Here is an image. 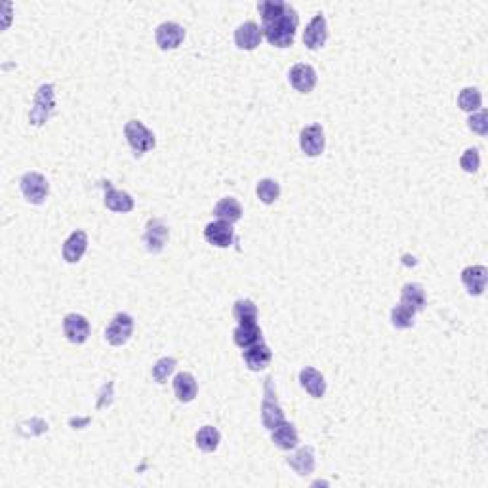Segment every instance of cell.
I'll use <instances>...</instances> for the list:
<instances>
[{"label": "cell", "mask_w": 488, "mask_h": 488, "mask_svg": "<svg viewBox=\"0 0 488 488\" xmlns=\"http://www.w3.org/2000/svg\"><path fill=\"white\" fill-rule=\"evenodd\" d=\"M257 12L262 16V33L265 40L277 48L292 46L298 30V12L294 6L282 0H263L257 4Z\"/></svg>", "instance_id": "1"}, {"label": "cell", "mask_w": 488, "mask_h": 488, "mask_svg": "<svg viewBox=\"0 0 488 488\" xmlns=\"http://www.w3.org/2000/svg\"><path fill=\"white\" fill-rule=\"evenodd\" d=\"M262 421L269 431H273L274 427L281 426L284 420V412H282L281 404L277 401V391H274L273 378L265 379L263 385V403H262Z\"/></svg>", "instance_id": "2"}, {"label": "cell", "mask_w": 488, "mask_h": 488, "mask_svg": "<svg viewBox=\"0 0 488 488\" xmlns=\"http://www.w3.org/2000/svg\"><path fill=\"white\" fill-rule=\"evenodd\" d=\"M55 109V92L54 84H43L35 96V104L29 113V121L33 126H43Z\"/></svg>", "instance_id": "3"}, {"label": "cell", "mask_w": 488, "mask_h": 488, "mask_svg": "<svg viewBox=\"0 0 488 488\" xmlns=\"http://www.w3.org/2000/svg\"><path fill=\"white\" fill-rule=\"evenodd\" d=\"M124 135H126L128 145L132 147V151H134L135 155H145V152H149L152 147L157 145L155 134L140 121L126 122V126H124Z\"/></svg>", "instance_id": "4"}, {"label": "cell", "mask_w": 488, "mask_h": 488, "mask_svg": "<svg viewBox=\"0 0 488 488\" xmlns=\"http://www.w3.org/2000/svg\"><path fill=\"white\" fill-rule=\"evenodd\" d=\"M19 189L23 193L25 201L30 204H43L50 193L48 179L38 172H27L19 179Z\"/></svg>", "instance_id": "5"}, {"label": "cell", "mask_w": 488, "mask_h": 488, "mask_svg": "<svg viewBox=\"0 0 488 488\" xmlns=\"http://www.w3.org/2000/svg\"><path fill=\"white\" fill-rule=\"evenodd\" d=\"M132 332H134V318L130 317L128 313H118L105 328V340L111 345L121 348L132 338Z\"/></svg>", "instance_id": "6"}, {"label": "cell", "mask_w": 488, "mask_h": 488, "mask_svg": "<svg viewBox=\"0 0 488 488\" xmlns=\"http://www.w3.org/2000/svg\"><path fill=\"white\" fill-rule=\"evenodd\" d=\"M168 237H170V229L165 221L159 220V218L147 221L145 233H143V244H145L147 252L159 254V252L165 250Z\"/></svg>", "instance_id": "7"}, {"label": "cell", "mask_w": 488, "mask_h": 488, "mask_svg": "<svg viewBox=\"0 0 488 488\" xmlns=\"http://www.w3.org/2000/svg\"><path fill=\"white\" fill-rule=\"evenodd\" d=\"M326 140H324V130L321 124H311L305 126L299 134V147L307 157H318L323 155Z\"/></svg>", "instance_id": "8"}, {"label": "cell", "mask_w": 488, "mask_h": 488, "mask_svg": "<svg viewBox=\"0 0 488 488\" xmlns=\"http://www.w3.org/2000/svg\"><path fill=\"white\" fill-rule=\"evenodd\" d=\"M328 40V25L323 13H317L304 30V44L309 50L323 48Z\"/></svg>", "instance_id": "9"}, {"label": "cell", "mask_w": 488, "mask_h": 488, "mask_svg": "<svg viewBox=\"0 0 488 488\" xmlns=\"http://www.w3.org/2000/svg\"><path fill=\"white\" fill-rule=\"evenodd\" d=\"M204 238L212 246H218V248H229L233 243H235V229H233V223H227V221H212L208 223L206 229H204Z\"/></svg>", "instance_id": "10"}, {"label": "cell", "mask_w": 488, "mask_h": 488, "mask_svg": "<svg viewBox=\"0 0 488 488\" xmlns=\"http://www.w3.org/2000/svg\"><path fill=\"white\" fill-rule=\"evenodd\" d=\"M155 38H157V44H159L160 50H174L183 43L185 29L179 23L165 21V23H160L157 27V30H155Z\"/></svg>", "instance_id": "11"}, {"label": "cell", "mask_w": 488, "mask_h": 488, "mask_svg": "<svg viewBox=\"0 0 488 488\" xmlns=\"http://www.w3.org/2000/svg\"><path fill=\"white\" fill-rule=\"evenodd\" d=\"M288 80L299 94H309L317 86V71L307 63H298L290 69Z\"/></svg>", "instance_id": "12"}, {"label": "cell", "mask_w": 488, "mask_h": 488, "mask_svg": "<svg viewBox=\"0 0 488 488\" xmlns=\"http://www.w3.org/2000/svg\"><path fill=\"white\" fill-rule=\"evenodd\" d=\"M63 332L67 336V340L71 343H84L88 340V336L92 332V326L88 323V318L77 313H69L67 317L63 318Z\"/></svg>", "instance_id": "13"}, {"label": "cell", "mask_w": 488, "mask_h": 488, "mask_svg": "<svg viewBox=\"0 0 488 488\" xmlns=\"http://www.w3.org/2000/svg\"><path fill=\"white\" fill-rule=\"evenodd\" d=\"M263 38V33L256 21H244L235 30V44L240 50H256Z\"/></svg>", "instance_id": "14"}, {"label": "cell", "mask_w": 488, "mask_h": 488, "mask_svg": "<svg viewBox=\"0 0 488 488\" xmlns=\"http://www.w3.org/2000/svg\"><path fill=\"white\" fill-rule=\"evenodd\" d=\"M488 271L482 265H471L462 271V282L471 296H481L487 290Z\"/></svg>", "instance_id": "15"}, {"label": "cell", "mask_w": 488, "mask_h": 488, "mask_svg": "<svg viewBox=\"0 0 488 488\" xmlns=\"http://www.w3.org/2000/svg\"><path fill=\"white\" fill-rule=\"evenodd\" d=\"M243 359L250 370L260 372V370H265V368L271 365L273 353H271V349H269L265 343L260 342V343H256V345H252V348L244 349Z\"/></svg>", "instance_id": "16"}, {"label": "cell", "mask_w": 488, "mask_h": 488, "mask_svg": "<svg viewBox=\"0 0 488 488\" xmlns=\"http://www.w3.org/2000/svg\"><path fill=\"white\" fill-rule=\"evenodd\" d=\"M105 189V206L113 210V212H132L134 210V199L126 193V191L115 189L109 182H104Z\"/></svg>", "instance_id": "17"}, {"label": "cell", "mask_w": 488, "mask_h": 488, "mask_svg": "<svg viewBox=\"0 0 488 488\" xmlns=\"http://www.w3.org/2000/svg\"><path fill=\"white\" fill-rule=\"evenodd\" d=\"M86 248H88V235L84 231H74L69 235V238L63 244V260L67 263L80 262V257L84 256Z\"/></svg>", "instance_id": "18"}, {"label": "cell", "mask_w": 488, "mask_h": 488, "mask_svg": "<svg viewBox=\"0 0 488 488\" xmlns=\"http://www.w3.org/2000/svg\"><path fill=\"white\" fill-rule=\"evenodd\" d=\"M287 464L290 465L299 477L311 475L313 471H315V450H313V446H304V448H299L296 454L288 456Z\"/></svg>", "instance_id": "19"}, {"label": "cell", "mask_w": 488, "mask_h": 488, "mask_svg": "<svg viewBox=\"0 0 488 488\" xmlns=\"http://www.w3.org/2000/svg\"><path fill=\"white\" fill-rule=\"evenodd\" d=\"M299 384H301V387H304L309 395L315 396V399H321V396H324V393H326L324 376L318 372V370H315V368H309V366L299 372Z\"/></svg>", "instance_id": "20"}, {"label": "cell", "mask_w": 488, "mask_h": 488, "mask_svg": "<svg viewBox=\"0 0 488 488\" xmlns=\"http://www.w3.org/2000/svg\"><path fill=\"white\" fill-rule=\"evenodd\" d=\"M271 440H273L274 446H279L281 450H292V448L298 446L299 437L298 431H296V427H294L292 423L282 421L281 426H277L273 431H271Z\"/></svg>", "instance_id": "21"}, {"label": "cell", "mask_w": 488, "mask_h": 488, "mask_svg": "<svg viewBox=\"0 0 488 488\" xmlns=\"http://www.w3.org/2000/svg\"><path fill=\"white\" fill-rule=\"evenodd\" d=\"M196 391H199V385L193 374L179 372L174 378V393L182 403H191L196 396Z\"/></svg>", "instance_id": "22"}, {"label": "cell", "mask_w": 488, "mask_h": 488, "mask_svg": "<svg viewBox=\"0 0 488 488\" xmlns=\"http://www.w3.org/2000/svg\"><path fill=\"white\" fill-rule=\"evenodd\" d=\"M214 216L221 221H227V223H237L240 218H243V206L237 199L233 196H226L221 199L216 206H214Z\"/></svg>", "instance_id": "23"}, {"label": "cell", "mask_w": 488, "mask_h": 488, "mask_svg": "<svg viewBox=\"0 0 488 488\" xmlns=\"http://www.w3.org/2000/svg\"><path fill=\"white\" fill-rule=\"evenodd\" d=\"M233 340L240 349H248L262 342V328L256 324H238L233 332Z\"/></svg>", "instance_id": "24"}, {"label": "cell", "mask_w": 488, "mask_h": 488, "mask_svg": "<svg viewBox=\"0 0 488 488\" xmlns=\"http://www.w3.org/2000/svg\"><path fill=\"white\" fill-rule=\"evenodd\" d=\"M401 304L412 307L416 313L423 311L426 307V290L418 282H409L403 287V294H401Z\"/></svg>", "instance_id": "25"}, {"label": "cell", "mask_w": 488, "mask_h": 488, "mask_svg": "<svg viewBox=\"0 0 488 488\" xmlns=\"http://www.w3.org/2000/svg\"><path fill=\"white\" fill-rule=\"evenodd\" d=\"M233 317L238 324H256L257 307L252 299H238L233 307Z\"/></svg>", "instance_id": "26"}, {"label": "cell", "mask_w": 488, "mask_h": 488, "mask_svg": "<svg viewBox=\"0 0 488 488\" xmlns=\"http://www.w3.org/2000/svg\"><path fill=\"white\" fill-rule=\"evenodd\" d=\"M221 435L220 431L214 426H204L199 429L196 433V446L201 448L202 452H214L218 446H220Z\"/></svg>", "instance_id": "27"}, {"label": "cell", "mask_w": 488, "mask_h": 488, "mask_svg": "<svg viewBox=\"0 0 488 488\" xmlns=\"http://www.w3.org/2000/svg\"><path fill=\"white\" fill-rule=\"evenodd\" d=\"M414 318H416V311L412 309V307H409V305L399 304L391 309V324L399 330L410 328V326L414 324Z\"/></svg>", "instance_id": "28"}, {"label": "cell", "mask_w": 488, "mask_h": 488, "mask_svg": "<svg viewBox=\"0 0 488 488\" xmlns=\"http://www.w3.org/2000/svg\"><path fill=\"white\" fill-rule=\"evenodd\" d=\"M481 92L477 90V88H471V86L470 88H464V90L460 92V96H458V107L465 111V113H475L477 109H481Z\"/></svg>", "instance_id": "29"}, {"label": "cell", "mask_w": 488, "mask_h": 488, "mask_svg": "<svg viewBox=\"0 0 488 488\" xmlns=\"http://www.w3.org/2000/svg\"><path fill=\"white\" fill-rule=\"evenodd\" d=\"M256 193L263 204H273L281 196V185L274 182V179L265 177V179H260V183H257Z\"/></svg>", "instance_id": "30"}, {"label": "cell", "mask_w": 488, "mask_h": 488, "mask_svg": "<svg viewBox=\"0 0 488 488\" xmlns=\"http://www.w3.org/2000/svg\"><path fill=\"white\" fill-rule=\"evenodd\" d=\"M176 359H172V357H165V359L157 360V365L152 366V379L157 384H165L168 376L176 370Z\"/></svg>", "instance_id": "31"}, {"label": "cell", "mask_w": 488, "mask_h": 488, "mask_svg": "<svg viewBox=\"0 0 488 488\" xmlns=\"http://www.w3.org/2000/svg\"><path fill=\"white\" fill-rule=\"evenodd\" d=\"M460 166H462L467 174H475V172L479 170V166H481V155H479V149H475V147L467 149V151L462 155V159H460Z\"/></svg>", "instance_id": "32"}, {"label": "cell", "mask_w": 488, "mask_h": 488, "mask_svg": "<svg viewBox=\"0 0 488 488\" xmlns=\"http://www.w3.org/2000/svg\"><path fill=\"white\" fill-rule=\"evenodd\" d=\"M470 130H473L475 134L487 135L488 134V122H487V111H479L477 115H471L467 121Z\"/></svg>", "instance_id": "33"}]
</instances>
